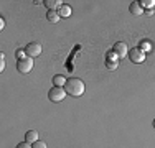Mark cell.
Masks as SVG:
<instances>
[{"instance_id":"cell-1","label":"cell","mask_w":155,"mask_h":148,"mask_svg":"<svg viewBox=\"0 0 155 148\" xmlns=\"http://www.w3.org/2000/svg\"><path fill=\"white\" fill-rule=\"evenodd\" d=\"M64 91L68 95H71V97H81V95L84 94V82L81 79H78V77H69L68 81H66V86H64Z\"/></svg>"},{"instance_id":"cell-2","label":"cell","mask_w":155,"mask_h":148,"mask_svg":"<svg viewBox=\"0 0 155 148\" xmlns=\"http://www.w3.org/2000/svg\"><path fill=\"white\" fill-rule=\"evenodd\" d=\"M66 95H68V94H66L64 87H56V86L51 87L50 92H48V97H50L51 102H63Z\"/></svg>"},{"instance_id":"cell-3","label":"cell","mask_w":155,"mask_h":148,"mask_svg":"<svg viewBox=\"0 0 155 148\" xmlns=\"http://www.w3.org/2000/svg\"><path fill=\"white\" fill-rule=\"evenodd\" d=\"M33 69V58H23L17 61V71L20 74H27Z\"/></svg>"},{"instance_id":"cell-4","label":"cell","mask_w":155,"mask_h":148,"mask_svg":"<svg viewBox=\"0 0 155 148\" xmlns=\"http://www.w3.org/2000/svg\"><path fill=\"white\" fill-rule=\"evenodd\" d=\"M129 59L135 64H140L145 61V51H142L140 48H132V50H129Z\"/></svg>"},{"instance_id":"cell-5","label":"cell","mask_w":155,"mask_h":148,"mask_svg":"<svg viewBox=\"0 0 155 148\" xmlns=\"http://www.w3.org/2000/svg\"><path fill=\"white\" fill-rule=\"evenodd\" d=\"M25 51H27V56H28V58H33V59H35L36 56H40V54H41V44L36 43V41L28 43L27 48H25Z\"/></svg>"},{"instance_id":"cell-6","label":"cell","mask_w":155,"mask_h":148,"mask_svg":"<svg viewBox=\"0 0 155 148\" xmlns=\"http://www.w3.org/2000/svg\"><path fill=\"white\" fill-rule=\"evenodd\" d=\"M112 51L117 54V56H119V59H120V58H125V56L129 54V48H127V44L122 43V41H117L116 44H114Z\"/></svg>"},{"instance_id":"cell-7","label":"cell","mask_w":155,"mask_h":148,"mask_svg":"<svg viewBox=\"0 0 155 148\" xmlns=\"http://www.w3.org/2000/svg\"><path fill=\"white\" fill-rule=\"evenodd\" d=\"M129 12L134 15V17H142L143 8H142V5H140V2H132L130 7H129Z\"/></svg>"},{"instance_id":"cell-8","label":"cell","mask_w":155,"mask_h":148,"mask_svg":"<svg viewBox=\"0 0 155 148\" xmlns=\"http://www.w3.org/2000/svg\"><path fill=\"white\" fill-rule=\"evenodd\" d=\"M25 142L30 143V145H33L35 142H38V132L36 130H28L27 133H25Z\"/></svg>"},{"instance_id":"cell-9","label":"cell","mask_w":155,"mask_h":148,"mask_svg":"<svg viewBox=\"0 0 155 148\" xmlns=\"http://www.w3.org/2000/svg\"><path fill=\"white\" fill-rule=\"evenodd\" d=\"M60 15H58V10H48V13H46V20L48 21H51V23H58L60 21Z\"/></svg>"},{"instance_id":"cell-10","label":"cell","mask_w":155,"mask_h":148,"mask_svg":"<svg viewBox=\"0 0 155 148\" xmlns=\"http://www.w3.org/2000/svg\"><path fill=\"white\" fill-rule=\"evenodd\" d=\"M58 15H60V17H63V18H68L69 15H71V7L66 5V3H63L60 8H58Z\"/></svg>"},{"instance_id":"cell-11","label":"cell","mask_w":155,"mask_h":148,"mask_svg":"<svg viewBox=\"0 0 155 148\" xmlns=\"http://www.w3.org/2000/svg\"><path fill=\"white\" fill-rule=\"evenodd\" d=\"M66 77L64 76H61V74H56V76H53V84L56 87H64L66 86Z\"/></svg>"},{"instance_id":"cell-12","label":"cell","mask_w":155,"mask_h":148,"mask_svg":"<svg viewBox=\"0 0 155 148\" xmlns=\"http://www.w3.org/2000/svg\"><path fill=\"white\" fill-rule=\"evenodd\" d=\"M43 3L46 5L48 10H56V8H60V7L63 5V2H60V0H45Z\"/></svg>"},{"instance_id":"cell-13","label":"cell","mask_w":155,"mask_h":148,"mask_svg":"<svg viewBox=\"0 0 155 148\" xmlns=\"http://www.w3.org/2000/svg\"><path fill=\"white\" fill-rule=\"evenodd\" d=\"M140 5H142V8L152 10L153 7H155V0H142V2H140Z\"/></svg>"},{"instance_id":"cell-14","label":"cell","mask_w":155,"mask_h":148,"mask_svg":"<svg viewBox=\"0 0 155 148\" xmlns=\"http://www.w3.org/2000/svg\"><path fill=\"white\" fill-rule=\"evenodd\" d=\"M140 50H142V51H150V50H152V44H150V41H149V40H143V41L142 43H140Z\"/></svg>"},{"instance_id":"cell-15","label":"cell","mask_w":155,"mask_h":148,"mask_svg":"<svg viewBox=\"0 0 155 148\" xmlns=\"http://www.w3.org/2000/svg\"><path fill=\"white\" fill-rule=\"evenodd\" d=\"M106 61H119V56H117V54L114 53L112 50H110L109 53L106 54Z\"/></svg>"},{"instance_id":"cell-16","label":"cell","mask_w":155,"mask_h":148,"mask_svg":"<svg viewBox=\"0 0 155 148\" xmlns=\"http://www.w3.org/2000/svg\"><path fill=\"white\" fill-rule=\"evenodd\" d=\"M106 66H107V69H110V71H116L117 66H119V61H106Z\"/></svg>"},{"instance_id":"cell-17","label":"cell","mask_w":155,"mask_h":148,"mask_svg":"<svg viewBox=\"0 0 155 148\" xmlns=\"http://www.w3.org/2000/svg\"><path fill=\"white\" fill-rule=\"evenodd\" d=\"M17 58L18 59H23V58H27V51H25V50H17Z\"/></svg>"},{"instance_id":"cell-18","label":"cell","mask_w":155,"mask_h":148,"mask_svg":"<svg viewBox=\"0 0 155 148\" xmlns=\"http://www.w3.org/2000/svg\"><path fill=\"white\" fill-rule=\"evenodd\" d=\"M5 69V54L0 53V71H3Z\"/></svg>"},{"instance_id":"cell-19","label":"cell","mask_w":155,"mask_h":148,"mask_svg":"<svg viewBox=\"0 0 155 148\" xmlns=\"http://www.w3.org/2000/svg\"><path fill=\"white\" fill-rule=\"evenodd\" d=\"M31 146H33V148H46V143H45V142H40V140H38V142H35Z\"/></svg>"},{"instance_id":"cell-20","label":"cell","mask_w":155,"mask_h":148,"mask_svg":"<svg viewBox=\"0 0 155 148\" xmlns=\"http://www.w3.org/2000/svg\"><path fill=\"white\" fill-rule=\"evenodd\" d=\"M17 148H33L30 143H27V142H21V143H18L17 145Z\"/></svg>"},{"instance_id":"cell-21","label":"cell","mask_w":155,"mask_h":148,"mask_svg":"<svg viewBox=\"0 0 155 148\" xmlns=\"http://www.w3.org/2000/svg\"><path fill=\"white\" fill-rule=\"evenodd\" d=\"M3 28H5V20L0 18V30H3Z\"/></svg>"},{"instance_id":"cell-22","label":"cell","mask_w":155,"mask_h":148,"mask_svg":"<svg viewBox=\"0 0 155 148\" xmlns=\"http://www.w3.org/2000/svg\"><path fill=\"white\" fill-rule=\"evenodd\" d=\"M152 125H153V128H155V118H153V124H152Z\"/></svg>"}]
</instances>
